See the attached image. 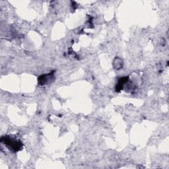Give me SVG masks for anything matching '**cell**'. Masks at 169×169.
<instances>
[{
  "label": "cell",
  "mask_w": 169,
  "mask_h": 169,
  "mask_svg": "<svg viewBox=\"0 0 169 169\" xmlns=\"http://www.w3.org/2000/svg\"><path fill=\"white\" fill-rule=\"evenodd\" d=\"M5 143L11 149H14L16 151L20 150V148H21V143L18 141H15V140H11L9 138H6Z\"/></svg>",
  "instance_id": "cell-1"
},
{
  "label": "cell",
  "mask_w": 169,
  "mask_h": 169,
  "mask_svg": "<svg viewBox=\"0 0 169 169\" xmlns=\"http://www.w3.org/2000/svg\"><path fill=\"white\" fill-rule=\"evenodd\" d=\"M52 79V75H41L39 79V81L41 85H44V84H46L48 83V81Z\"/></svg>",
  "instance_id": "cell-2"
}]
</instances>
